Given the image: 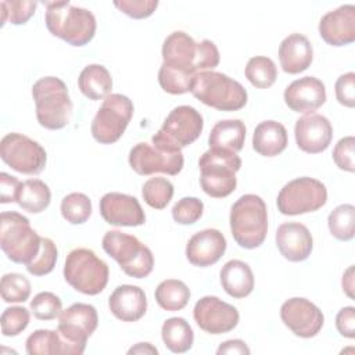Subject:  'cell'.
Wrapping results in <instances>:
<instances>
[{"mask_svg": "<svg viewBox=\"0 0 355 355\" xmlns=\"http://www.w3.org/2000/svg\"><path fill=\"white\" fill-rule=\"evenodd\" d=\"M162 60L168 67L197 75L218 67L220 55L212 40L204 39L197 43L186 32L175 31L164 40Z\"/></svg>", "mask_w": 355, "mask_h": 355, "instance_id": "obj_1", "label": "cell"}, {"mask_svg": "<svg viewBox=\"0 0 355 355\" xmlns=\"http://www.w3.org/2000/svg\"><path fill=\"white\" fill-rule=\"evenodd\" d=\"M44 22L49 32L71 46L82 47L96 35L97 22L87 8L67 1H44Z\"/></svg>", "mask_w": 355, "mask_h": 355, "instance_id": "obj_2", "label": "cell"}, {"mask_svg": "<svg viewBox=\"0 0 355 355\" xmlns=\"http://www.w3.org/2000/svg\"><path fill=\"white\" fill-rule=\"evenodd\" d=\"M230 232L234 241L245 250L259 247L268 234V209L257 194L241 196L230 209Z\"/></svg>", "mask_w": 355, "mask_h": 355, "instance_id": "obj_3", "label": "cell"}, {"mask_svg": "<svg viewBox=\"0 0 355 355\" xmlns=\"http://www.w3.org/2000/svg\"><path fill=\"white\" fill-rule=\"evenodd\" d=\"M36 118L49 130L65 128L72 115V101L67 85L57 76H44L32 86Z\"/></svg>", "mask_w": 355, "mask_h": 355, "instance_id": "obj_4", "label": "cell"}, {"mask_svg": "<svg viewBox=\"0 0 355 355\" xmlns=\"http://www.w3.org/2000/svg\"><path fill=\"white\" fill-rule=\"evenodd\" d=\"M200 186L202 191L214 198H225L236 190V172L241 168L237 153L225 148L207 150L200 161Z\"/></svg>", "mask_w": 355, "mask_h": 355, "instance_id": "obj_5", "label": "cell"}, {"mask_svg": "<svg viewBox=\"0 0 355 355\" xmlns=\"http://www.w3.org/2000/svg\"><path fill=\"white\" fill-rule=\"evenodd\" d=\"M190 92L202 104L219 111H239L248 100L240 82L216 71L197 73Z\"/></svg>", "mask_w": 355, "mask_h": 355, "instance_id": "obj_6", "label": "cell"}, {"mask_svg": "<svg viewBox=\"0 0 355 355\" xmlns=\"http://www.w3.org/2000/svg\"><path fill=\"white\" fill-rule=\"evenodd\" d=\"M42 237L26 216L6 211L0 215V247L11 262L28 265L40 251Z\"/></svg>", "mask_w": 355, "mask_h": 355, "instance_id": "obj_7", "label": "cell"}, {"mask_svg": "<svg viewBox=\"0 0 355 355\" xmlns=\"http://www.w3.org/2000/svg\"><path fill=\"white\" fill-rule=\"evenodd\" d=\"M108 265L90 248L72 250L64 263V279L76 291L86 295L100 294L108 283Z\"/></svg>", "mask_w": 355, "mask_h": 355, "instance_id": "obj_8", "label": "cell"}, {"mask_svg": "<svg viewBox=\"0 0 355 355\" xmlns=\"http://www.w3.org/2000/svg\"><path fill=\"white\" fill-rule=\"evenodd\" d=\"M101 245L128 276L143 279L153 272L154 255L136 236L119 230H108L103 237Z\"/></svg>", "mask_w": 355, "mask_h": 355, "instance_id": "obj_9", "label": "cell"}, {"mask_svg": "<svg viewBox=\"0 0 355 355\" xmlns=\"http://www.w3.org/2000/svg\"><path fill=\"white\" fill-rule=\"evenodd\" d=\"M202 128V115L196 108L179 105L168 114L159 130L153 136L151 143L169 151H182V148L200 137Z\"/></svg>", "mask_w": 355, "mask_h": 355, "instance_id": "obj_10", "label": "cell"}, {"mask_svg": "<svg viewBox=\"0 0 355 355\" xmlns=\"http://www.w3.org/2000/svg\"><path fill=\"white\" fill-rule=\"evenodd\" d=\"M133 116V103L128 96L111 93L92 121V136L100 144H112L125 133Z\"/></svg>", "mask_w": 355, "mask_h": 355, "instance_id": "obj_11", "label": "cell"}, {"mask_svg": "<svg viewBox=\"0 0 355 355\" xmlns=\"http://www.w3.org/2000/svg\"><path fill=\"white\" fill-rule=\"evenodd\" d=\"M327 202L326 186L313 178L302 176L286 183L277 194V209L283 215L315 212Z\"/></svg>", "mask_w": 355, "mask_h": 355, "instance_id": "obj_12", "label": "cell"}, {"mask_svg": "<svg viewBox=\"0 0 355 355\" xmlns=\"http://www.w3.org/2000/svg\"><path fill=\"white\" fill-rule=\"evenodd\" d=\"M98 324V315L93 305L75 302L64 309L58 316L57 330L65 340L71 355L85 352L87 338Z\"/></svg>", "mask_w": 355, "mask_h": 355, "instance_id": "obj_13", "label": "cell"}, {"mask_svg": "<svg viewBox=\"0 0 355 355\" xmlns=\"http://www.w3.org/2000/svg\"><path fill=\"white\" fill-rule=\"evenodd\" d=\"M0 157L11 169L24 175H39L47 162L46 150L22 133H8L0 141Z\"/></svg>", "mask_w": 355, "mask_h": 355, "instance_id": "obj_14", "label": "cell"}, {"mask_svg": "<svg viewBox=\"0 0 355 355\" xmlns=\"http://www.w3.org/2000/svg\"><path fill=\"white\" fill-rule=\"evenodd\" d=\"M129 165L137 175H178L184 165L182 151H169L154 144L137 143L129 151Z\"/></svg>", "mask_w": 355, "mask_h": 355, "instance_id": "obj_15", "label": "cell"}, {"mask_svg": "<svg viewBox=\"0 0 355 355\" xmlns=\"http://www.w3.org/2000/svg\"><path fill=\"white\" fill-rule=\"evenodd\" d=\"M196 323L209 334H223L232 331L239 324V311L236 306L214 295L200 298L193 309Z\"/></svg>", "mask_w": 355, "mask_h": 355, "instance_id": "obj_16", "label": "cell"}, {"mask_svg": "<svg viewBox=\"0 0 355 355\" xmlns=\"http://www.w3.org/2000/svg\"><path fill=\"white\" fill-rule=\"evenodd\" d=\"M280 318L286 327L302 338L315 337L324 323L322 311L313 302L302 297L284 301L280 308Z\"/></svg>", "mask_w": 355, "mask_h": 355, "instance_id": "obj_17", "label": "cell"}, {"mask_svg": "<svg viewBox=\"0 0 355 355\" xmlns=\"http://www.w3.org/2000/svg\"><path fill=\"white\" fill-rule=\"evenodd\" d=\"M100 214L107 223L114 226L135 227L146 222V215L139 200L116 191L107 193L101 197Z\"/></svg>", "mask_w": 355, "mask_h": 355, "instance_id": "obj_18", "label": "cell"}, {"mask_svg": "<svg viewBox=\"0 0 355 355\" xmlns=\"http://www.w3.org/2000/svg\"><path fill=\"white\" fill-rule=\"evenodd\" d=\"M294 135L300 150L308 154H319L330 146L333 126L326 116L311 112L297 119Z\"/></svg>", "mask_w": 355, "mask_h": 355, "instance_id": "obj_19", "label": "cell"}, {"mask_svg": "<svg viewBox=\"0 0 355 355\" xmlns=\"http://www.w3.org/2000/svg\"><path fill=\"white\" fill-rule=\"evenodd\" d=\"M284 103L294 111L311 114L320 108L326 101L324 83L315 76H304L291 82L284 90Z\"/></svg>", "mask_w": 355, "mask_h": 355, "instance_id": "obj_20", "label": "cell"}, {"mask_svg": "<svg viewBox=\"0 0 355 355\" xmlns=\"http://www.w3.org/2000/svg\"><path fill=\"white\" fill-rule=\"evenodd\" d=\"M319 35L330 46L341 47L355 40V6L344 4L319 21Z\"/></svg>", "mask_w": 355, "mask_h": 355, "instance_id": "obj_21", "label": "cell"}, {"mask_svg": "<svg viewBox=\"0 0 355 355\" xmlns=\"http://www.w3.org/2000/svg\"><path fill=\"white\" fill-rule=\"evenodd\" d=\"M227 247L226 239L218 229H204L194 233L186 245V258L198 268L216 263Z\"/></svg>", "mask_w": 355, "mask_h": 355, "instance_id": "obj_22", "label": "cell"}, {"mask_svg": "<svg viewBox=\"0 0 355 355\" xmlns=\"http://www.w3.org/2000/svg\"><path fill=\"white\" fill-rule=\"evenodd\" d=\"M276 245L287 261L301 262L311 255L313 239L305 225L300 222H286L276 230Z\"/></svg>", "mask_w": 355, "mask_h": 355, "instance_id": "obj_23", "label": "cell"}, {"mask_svg": "<svg viewBox=\"0 0 355 355\" xmlns=\"http://www.w3.org/2000/svg\"><path fill=\"white\" fill-rule=\"evenodd\" d=\"M111 313L122 322H136L147 311V297L144 291L133 284L118 286L108 298Z\"/></svg>", "mask_w": 355, "mask_h": 355, "instance_id": "obj_24", "label": "cell"}, {"mask_svg": "<svg viewBox=\"0 0 355 355\" xmlns=\"http://www.w3.org/2000/svg\"><path fill=\"white\" fill-rule=\"evenodd\" d=\"M313 60V49L306 36L291 33L279 46V61L284 72L295 75L308 69Z\"/></svg>", "mask_w": 355, "mask_h": 355, "instance_id": "obj_25", "label": "cell"}, {"mask_svg": "<svg viewBox=\"0 0 355 355\" xmlns=\"http://www.w3.org/2000/svg\"><path fill=\"white\" fill-rule=\"evenodd\" d=\"M219 279L226 294L236 300L250 295L254 290V273L248 263L240 259L226 262L220 269Z\"/></svg>", "mask_w": 355, "mask_h": 355, "instance_id": "obj_26", "label": "cell"}, {"mask_svg": "<svg viewBox=\"0 0 355 355\" xmlns=\"http://www.w3.org/2000/svg\"><path fill=\"white\" fill-rule=\"evenodd\" d=\"M287 130L277 121H263L257 125L252 135L254 150L263 157H275L287 147Z\"/></svg>", "mask_w": 355, "mask_h": 355, "instance_id": "obj_27", "label": "cell"}, {"mask_svg": "<svg viewBox=\"0 0 355 355\" xmlns=\"http://www.w3.org/2000/svg\"><path fill=\"white\" fill-rule=\"evenodd\" d=\"M78 86L89 100H104L111 94L112 78L104 65L90 64L82 69L78 78Z\"/></svg>", "mask_w": 355, "mask_h": 355, "instance_id": "obj_28", "label": "cell"}, {"mask_svg": "<svg viewBox=\"0 0 355 355\" xmlns=\"http://www.w3.org/2000/svg\"><path fill=\"white\" fill-rule=\"evenodd\" d=\"M245 140V125L240 119H223L211 129L208 144L209 148H225L239 153Z\"/></svg>", "mask_w": 355, "mask_h": 355, "instance_id": "obj_29", "label": "cell"}, {"mask_svg": "<svg viewBox=\"0 0 355 355\" xmlns=\"http://www.w3.org/2000/svg\"><path fill=\"white\" fill-rule=\"evenodd\" d=\"M161 337L165 347L175 352H187L194 343V333L189 322L183 318H169L164 322L161 327Z\"/></svg>", "mask_w": 355, "mask_h": 355, "instance_id": "obj_30", "label": "cell"}, {"mask_svg": "<svg viewBox=\"0 0 355 355\" xmlns=\"http://www.w3.org/2000/svg\"><path fill=\"white\" fill-rule=\"evenodd\" d=\"M51 201V191L49 186L40 180V179H28L22 182L17 204L31 212V214H39L44 211Z\"/></svg>", "mask_w": 355, "mask_h": 355, "instance_id": "obj_31", "label": "cell"}, {"mask_svg": "<svg viewBox=\"0 0 355 355\" xmlns=\"http://www.w3.org/2000/svg\"><path fill=\"white\" fill-rule=\"evenodd\" d=\"M155 301L157 304L168 311L175 312L183 309L190 300V288L176 279H166L161 282L155 288Z\"/></svg>", "mask_w": 355, "mask_h": 355, "instance_id": "obj_32", "label": "cell"}, {"mask_svg": "<svg viewBox=\"0 0 355 355\" xmlns=\"http://www.w3.org/2000/svg\"><path fill=\"white\" fill-rule=\"evenodd\" d=\"M26 352L29 355H54L69 354L68 344L61 337L58 330L39 329L35 330L25 343Z\"/></svg>", "mask_w": 355, "mask_h": 355, "instance_id": "obj_33", "label": "cell"}, {"mask_svg": "<svg viewBox=\"0 0 355 355\" xmlns=\"http://www.w3.org/2000/svg\"><path fill=\"white\" fill-rule=\"evenodd\" d=\"M245 78L257 89H268L277 79L276 64L265 55H257L248 60L245 65Z\"/></svg>", "mask_w": 355, "mask_h": 355, "instance_id": "obj_34", "label": "cell"}, {"mask_svg": "<svg viewBox=\"0 0 355 355\" xmlns=\"http://www.w3.org/2000/svg\"><path fill=\"white\" fill-rule=\"evenodd\" d=\"M330 233L341 241L354 239L355 226V207L352 204H341L336 207L327 218Z\"/></svg>", "mask_w": 355, "mask_h": 355, "instance_id": "obj_35", "label": "cell"}, {"mask_svg": "<svg viewBox=\"0 0 355 355\" xmlns=\"http://www.w3.org/2000/svg\"><path fill=\"white\" fill-rule=\"evenodd\" d=\"M141 197L154 209H164L173 197V184L162 176L150 178L141 187Z\"/></svg>", "mask_w": 355, "mask_h": 355, "instance_id": "obj_36", "label": "cell"}, {"mask_svg": "<svg viewBox=\"0 0 355 355\" xmlns=\"http://www.w3.org/2000/svg\"><path fill=\"white\" fill-rule=\"evenodd\" d=\"M61 215L71 225H82L92 215V200L83 193H69L61 201Z\"/></svg>", "mask_w": 355, "mask_h": 355, "instance_id": "obj_37", "label": "cell"}, {"mask_svg": "<svg viewBox=\"0 0 355 355\" xmlns=\"http://www.w3.org/2000/svg\"><path fill=\"white\" fill-rule=\"evenodd\" d=\"M196 75L187 71L176 69L165 64L158 71V82L164 92L169 94H184L190 92Z\"/></svg>", "mask_w": 355, "mask_h": 355, "instance_id": "obj_38", "label": "cell"}, {"mask_svg": "<svg viewBox=\"0 0 355 355\" xmlns=\"http://www.w3.org/2000/svg\"><path fill=\"white\" fill-rule=\"evenodd\" d=\"M31 283L21 273H6L0 282V293L4 302H25L31 295Z\"/></svg>", "mask_w": 355, "mask_h": 355, "instance_id": "obj_39", "label": "cell"}, {"mask_svg": "<svg viewBox=\"0 0 355 355\" xmlns=\"http://www.w3.org/2000/svg\"><path fill=\"white\" fill-rule=\"evenodd\" d=\"M37 7L36 1L31 0H3L1 8V25L10 22L12 25H24L35 14Z\"/></svg>", "mask_w": 355, "mask_h": 355, "instance_id": "obj_40", "label": "cell"}, {"mask_svg": "<svg viewBox=\"0 0 355 355\" xmlns=\"http://www.w3.org/2000/svg\"><path fill=\"white\" fill-rule=\"evenodd\" d=\"M57 245L49 237H42L40 240V251L35 257L32 262L26 265V270L33 276H44L49 275L57 262Z\"/></svg>", "mask_w": 355, "mask_h": 355, "instance_id": "obj_41", "label": "cell"}, {"mask_svg": "<svg viewBox=\"0 0 355 355\" xmlns=\"http://www.w3.org/2000/svg\"><path fill=\"white\" fill-rule=\"evenodd\" d=\"M31 311L39 320H53L62 312V302L51 291H42L31 301Z\"/></svg>", "mask_w": 355, "mask_h": 355, "instance_id": "obj_42", "label": "cell"}, {"mask_svg": "<svg viewBox=\"0 0 355 355\" xmlns=\"http://www.w3.org/2000/svg\"><path fill=\"white\" fill-rule=\"evenodd\" d=\"M31 320V313L24 306H10L1 313V333L4 337H15L22 333Z\"/></svg>", "mask_w": 355, "mask_h": 355, "instance_id": "obj_43", "label": "cell"}, {"mask_svg": "<svg viewBox=\"0 0 355 355\" xmlns=\"http://www.w3.org/2000/svg\"><path fill=\"white\" fill-rule=\"evenodd\" d=\"M204 212V204L197 197H183L172 207V218L180 225L196 223Z\"/></svg>", "mask_w": 355, "mask_h": 355, "instance_id": "obj_44", "label": "cell"}, {"mask_svg": "<svg viewBox=\"0 0 355 355\" xmlns=\"http://www.w3.org/2000/svg\"><path fill=\"white\" fill-rule=\"evenodd\" d=\"M354 150H355V137L354 136H345V137L340 139L333 150L334 164L343 171L354 172L355 171Z\"/></svg>", "mask_w": 355, "mask_h": 355, "instance_id": "obj_45", "label": "cell"}, {"mask_svg": "<svg viewBox=\"0 0 355 355\" xmlns=\"http://www.w3.org/2000/svg\"><path fill=\"white\" fill-rule=\"evenodd\" d=\"M114 6L135 19H143L150 17L158 7L157 0H115Z\"/></svg>", "mask_w": 355, "mask_h": 355, "instance_id": "obj_46", "label": "cell"}, {"mask_svg": "<svg viewBox=\"0 0 355 355\" xmlns=\"http://www.w3.org/2000/svg\"><path fill=\"white\" fill-rule=\"evenodd\" d=\"M336 98L337 101L348 108L355 107V73L347 72L336 80Z\"/></svg>", "mask_w": 355, "mask_h": 355, "instance_id": "obj_47", "label": "cell"}, {"mask_svg": "<svg viewBox=\"0 0 355 355\" xmlns=\"http://www.w3.org/2000/svg\"><path fill=\"white\" fill-rule=\"evenodd\" d=\"M22 182H19L15 176H11L6 172L0 173V202H17V197L19 193Z\"/></svg>", "mask_w": 355, "mask_h": 355, "instance_id": "obj_48", "label": "cell"}, {"mask_svg": "<svg viewBox=\"0 0 355 355\" xmlns=\"http://www.w3.org/2000/svg\"><path fill=\"white\" fill-rule=\"evenodd\" d=\"M336 327L343 337H355V308L344 306L338 311L336 316Z\"/></svg>", "mask_w": 355, "mask_h": 355, "instance_id": "obj_49", "label": "cell"}, {"mask_svg": "<svg viewBox=\"0 0 355 355\" xmlns=\"http://www.w3.org/2000/svg\"><path fill=\"white\" fill-rule=\"evenodd\" d=\"M250 348L243 340H227L219 345L216 354H250Z\"/></svg>", "mask_w": 355, "mask_h": 355, "instance_id": "obj_50", "label": "cell"}, {"mask_svg": "<svg viewBox=\"0 0 355 355\" xmlns=\"http://www.w3.org/2000/svg\"><path fill=\"white\" fill-rule=\"evenodd\" d=\"M341 284H343L344 293H345L349 298H354V265H351V266L344 272Z\"/></svg>", "mask_w": 355, "mask_h": 355, "instance_id": "obj_51", "label": "cell"}, {"mask_svg": "<svg viewBox=\"0 0 355 355\" xmlns=\"http://www.w3.org/2000/svg\"><path fill=\"white\" fill-rule=\"evenodd\" d=\"M128 354H154V355H157L158 349L154 345H151L150 343H139L135 347H132L128 351Z\"/></svg>", "mask_w": 355, "mask_h": 355, "instance_id": "obj_52", "label": "cell"}]
</instances>
